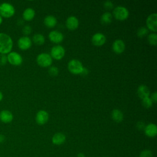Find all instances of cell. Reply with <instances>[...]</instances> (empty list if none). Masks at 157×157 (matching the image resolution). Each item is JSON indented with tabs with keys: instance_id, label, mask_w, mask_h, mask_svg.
Segmentation results:
<instances>
[{
	"instance_id": "cell-1",
	"label": "cell",
	"mask_w": 157,
	"mask_h": 157,
	"mask_svg": "<svg viewBox=\"0 0 157 157\" xmlns=\"http://www.w3.org/2000/svg\"><path fill=\"white\" fill-rule=\"evenodd\" d=\"M13 47V40L6 33H0V53L6 55L10 53Z\"/></svg>"
},
{
	"instance_id": "cell-2",
	"label": "cell",
	"mask_w": 157,
	"mask_h": 157,
	"mask_svg": "<svg viewBox=\"0 0 157 157\" xmlns=\"http://www.w3.org/2000/svg\"><path fill=\"white\" fill-rule=\"evenodd\" d=\"M15 12V8L12 4L9 2H2L0 4V15L4 18H10Z\"/></svg>"
},
{
	"instance_id": "cell-3",
	"label": "cell",
	"mask_w": 157,
	"mask_h": 157,
	"mask_svg": "<svg viewBox=\"0 0 157 157\" xmlns=\"http://www.w3.org/2000/svg\"><path fill=\"white\" fill-rule=\"evenodd\" d=\"M67 68L69 71L73 74H80L83 70L84 67L83 66L82 63L79 60L76 59H72L68 63Z\"/></svg>"
},
{
	"instance_id": "cell-4",
	"label": "cell",
	"mask_w": 157,
	"mask_h": 157,
	"mask_svg": "<svg viewBox=\"0 0 157 157\" xmlns=\"http://www.w3.org/2000/svg\"><path fill=\"white\" fill-rule=\"evenodd\" d=\"M113 13L115 18L119 20H124L129 16L128 10L125 7L121 6L116 7L113 10Z\"/></svg>"
},
{
	"instance_id": "cell-5",
	"label": "cell",
	"mask_w": 157,
	"mask_h": 157,
	"mask_svg": "<svg viewBox=\"0 0 157 157\" xmlns=\"http://www.w3.org/2000/svg\"><path fill=\"white\" fill-rule=\"evenodd\" d=\"M36 61L39 65L42 67H47L52 64V58L48 53H41L37 55Z\"/></svg>"
},
{
	"instance_id": "cell-6",
	"label": "cell",
	"mask_w": 157,
	"mask_h": 157,
	"mask_svg": "<svg viewBox=\"0 0 157 157\" xmlns=\"http://www.w3.org/2000/svg\"><path fill=\"white\" fill-rule=\"evenodd\" d=\"M7 61L13 66H19L23 62L22 56L16 52H10L7 56Z\"/></svg>"
},
{
	"instance_id": "cell-7",
	"label": "cell",
	"mask_w": 157,
	"mask_h": 157,
	"mask_svg": "<svg viewBox=\"0 0 157 157\" xmlns=\"http://www.w3.org/2000/svg\"><path fill=\"white\" fill-rule=\"evenodd\" d=\"M52 56L55 59H61L65 54V50L64 47L60 45L53 46L50 51Z\"/></svg>"
},
{
	"instance_id": "cell-8",
	"label": "cell",
	"mask_w": 157,
	"mask_h": 157,
	"mask_svg": "<svg viewBox=\"0 0 157 157\" xmlns=\"http://www.w3.org/2000/svg\"><path fill=\"white\" fill-rule=\"evenodd\" d=\"M147 28L153 32L157 31V13H153L148 15L146 20Z\"/></svg>"
},
{
	"instance_id": "cell-9",
	"label": "cell",
	"mask_w": 157,
	"mask_h": 157,
	"mask_svg": "<svg viewBox=\"0 0 157 157\" xmlns=\"http://www.w3.org/2000/svg\"><path fill=\"white\" fill-rule=\"evenodd\" d=\"M17 44L21 50H26L31 47L32 45V41L28 36H25L19 38L17 42Z\"/></svg>"
},
{
	"instance_id": "cell-10",
	"label": "cell",
	"mask_w": 157,
	"mask_h": 157,
	"mask_svg": "<svg viewBox=\"0 0 157 157\" xmlns=\"http://www.w3.org/2000/svg\"><path fill=\"white\" fill-rule=\"evenodd\" d=\"M106 40L105 35L101 33H96L91 37L92 43L96 46L102 45Z\"/></svg>"
},
{
	"instance_id": "cell-11",
	"label": "cell",
	"mask_w": 157,
	"mask_h": 157,
	"mask_svg": "<svg viewBox=\"0 0 157 157\" xmlns=\"http://www.w3.org/2000/svg\"><path fill=\"white\" fill-rule=\"evenodd\" d=\"M48 113L44 110H40L36 113V121L39 124H44L48 120Z\"/></svg>"
},
{
	"instance_id": "cell-12",
	"label": "cell",
	"mask_w": 157,
	"mask_h": 157,
	"mask_svg": "<svg viewBox=\"0 0 157 157\" xmlns=\"http://www.w3.org/2000/svg\"><path fill=\"white\" fill-rule=\"evenodd\" d=\"M13 118L12 113L7 110H3L0 112V120L4 123H10Z\"/></svg>"
},
{
	"instance_id": "cell-13",
	"label": "cell",
	"mask_w": 157,
	"mask_h": 157,
	"mask_svg": "<svg viewBox=\"0 0 157 157\" xmlns=\"http://www.w3.org/2000/svg\"><path fill=\"white\" fill-rule=\"evenodd\" d=\"M48 37L52 42L55 43H59L63 39V34L58 31L53 30L50 32Z\"/></svg>"
},
{
	"instance_id": "cell-14",
	"label": "cell",
	"mask_w": 157,
	"mask_h": 157,
	"mask_svg": "<svg viewBox=\"0 0 157 157\" xmlns=\"http://www.w3.org/2000/svg\"><path fill=\"white\" fill-rule=\"evenodd\" d=\"M78 20L77 17L74 16L69 17L66 21V25L67 28L70 30L75 29L78 26Z\"/></svg>"
},
{
	"instance_id": "cell-15",
	"label": "cell",
	"mask_w": 157,
	"mask_h": 157,
	"mask_svg": "<svg viewBox=\"0 0 157 157\" xmlns=\"http://www.w3.org/2000/svg\"><path fill=\"white\" fill-rule=\"evenodd\" d=\"M112 49L117 53H121L125 49L124 42L121 39L115 40L112 44Z\"/></svg>"
},
{
	"instance_id": "cell-16",
	"label": "cell",
	"mask_w": 157,
	"mask_h": 157,
	"mask_svg": "<svg viewBox=\"0 0 157 157\" xmlns=\"http://www.w3.org/2000/svg\"><path fill=\"white\" fill-rule=\"evenodd\" d=\"M145 134L150 137H155L157 134V127L154 123H150L144 128Z\"/></svg>"
},
{
	"instance_id": "cell-17",
	"label": "cell",
	"mask_w": 157,
	"mask_h": 157,
	"mask_svg": "<svg viewBox=\"0 0 157 157\" xmlns=\"http://www.w3.org/2000/svg\"><path fill=\"white\" fill-rule=\"evenodd\" d=\"M137 93L139 97L142 99L149 97L150 96V90L148 86L144 85H141L138 87Z\"/></svg>"
},
{
	"instance_id": "cell-18",
	"label": "cell",
	"mask_w": 157,
	"mask_h": 157,
	"mask_svg": "<svg viewBox=\"0 0 157 157\" xmlns=\"http://www.w3.org/2000/svg\"><path fill=\"white\" fill-rule=\"evenodd\" d=\"M53 144L55 145H61L66 140V136L61 132H57L53 135L52 139Z\"/></svg>"
},
{
	"instance_id": "cell-19",
	"label": "cell",
	"mask_w": 157,
	"mask_h": 157,
	"mask_svg": "<svg viewBox=\"0 0 157 157\" xmlns=\"http://www.w3.org/2000/svg\"><path fill=\"white\" fill-rule=\"evenodd\" d=\"M35 16V11L33 8H26L23 12V18L26 21L31 20Z\"/></svg>"
},
{
	"instance_id": "cell-20",
	"label": "cell",
	"mask_w": 157,
	"mask_h": 157,
	"mask_svg": "<svg viewBox=\"0 0 157 157\" xmlns=\"http://www.w3.org/2000/svg\"><path fill=\"white\" fill-rule=\"evenodd\" d=\"M44 24L49 28L54 27L57 23V20L55 17L49 15L45 17L44 18Z\"/></svg>"
},
{
	"instance_id": "cell-21",
	"label": "cell",
	"mask_w": 157,
	"mask_h": 157,
	"mask_svg": "<svg viewBox=\"0 0 157 157\" xmlns=\"http://www.w3.org/2000/svg\"><path fill=\"white\" fill-rule=\"evenodd\" d=\"M111 116L112 119L117 123H120L123 120V113L119 109L113 110L111 113Z\"/></svg>"
},
{
	"instance_id": "cell-22",
	"label": "cell",
	"mask_w": 157,
	"mask_h": 157,
	"mask_svg": "<svg viewBox=\"0 0 157 157\" xmlns=\"http://www.w3.org/2000/svg\"><path fill=\"white\" fill-rule=\"evenodd\" d=\"M112 14L110 12H106L104 13L101 17V21L104 25H107L112 21Z\"/></svg>"
},
{
	"instance_id": "cell-23",
	"label": "cell",
	"mask_w": 157,
	"mask_h": 157,
	"mask_svg": "<svg viewBox=\"0 0 157 157\" xmlns=\"http://www.w3.org/2000/svg\"><path fill=\"white\" fill-rule=\"evenodd\" d=\"M33 40L36 45H42L45 42V37L42 34L37 33L33 36Z\"/></svg>"
},
{
	"instance_id": "cell-24",
	"label": "cell",
	"mask_w": 157,
	"mask_h": 157,
	"mask_svg": "<svg viewBox=\"0 0 157 157\" xmlns=\"http://www.w3.org/2000/svg\"><path fill=\"white\" fill-rule=\"evenodd\" d=\"M148 41L150 44L156 45L157 44V34L155 33L150 34L148 36Z\"/></svg>"
},
{
	"instance_id": "cell-25",
	"label": "cell",
	"mask_w": 157,
	"mask_h": 157,
	"mask_svg": "<svg viewBox=\"0 0 157 157\" xmlns=\"http://www.w3.org/2000/svg\"><path fill=\"white\" fill-rule=\"evenodd\" d=\"M142 105L145 107V108H150L151 105H152V104H153V102L151 101V99H150V98L149 97H147V98H144L142 99Z\"/></svg>"
},
{
	"instance_id": "cell-26",
	"label": "cell",
	"mask_w": 157,
	"mask_h": 157,
	"mask_svg": "<svg viewBox=\"0 0 157 157\" xmlns=\"http://www.w3.org/2000/svg\"><path fill=\"white\" fill-rule=\"evenodd\" d=\"M148 33V29L145 27H140L138 29L137 32V35L139 37H144Z\"/></svg>"
},
{
	"instance_id": "cell-27",
	"label": "cell",
	"mask_w": 157,
	"mask_h": 157,
	"mask_svg": "<svg viewBox=\"0 0 157 157\" xmlns=\"http://www.w3.org/2000/svg\"><path fill=\"white\" fill-rule=\"evenodd\" d=\"M59 72V70L58 68L56 66H52L49 68L48 69V73L50 75H52V76H56L58 75Z\"/></svg>"
},
{
	"instance_id": "cell-28",
	"label": "cell",
	"mask_w": 157,
	"mask_h": 157,
	"mask_svg": "<svg viewBox=\"0 0 157 157\" xmlns=\"http://www.w3.org/2000/svg\"><path fill=\"white\" fill-rule=\"evenodd\" d=\"M139 157H152V152L150 150H144L141 151Z\"/></svg>"
},
{
	"instance_id": "cell-29",
	"label": "cell",
	"mask_w": 157,
	"mask_h": 157,
	"mask_svg": "<svg viewBox=\"0 0 157 157\" xmlns=\"http://www.w3.org/2000/svg\"><path fill=\"white\" fill-rule=\"evenodd\" d=\"M32 31V28L29 25H25L22 29V32L25 35H29Z\"/></svg>"
},
{
	"instance_id": "cell-30",
	"label": "cell",
	"mask_w": 157,
	"mask_h": 157,
	"mask_svg": "<svg viewBox=\"0 0 157 157\" xmlns=\"http://www.w3.org/2000/svg\"><path fill=\"white\" fill-rule=\"evenodd\" d=\"M104 6L107 9H112L113 8V4L110 1H106L104 3Z\"/></svg>"
},
{
	"instance_id": "cell-31",
	"label": "cell",
	"mask_w": 157,
	"mask_h": 157,
	"mask_svg": "<svg viewBox=\"0 0 157 157\" xmlns=\"http://www.w3.org/2000/svg\"><path fill=\"white\" fill-rule=\"evenodd\" d=\"M7 61V56L6 55L1 54V55H0V64L4 65L6 64Z\"/></svg>"
},
{
	"instance_id": "cell-32",
	"label": "cell",
	"mask_w": 157,
	"mask_h": 157,
	"mask_svg": "<svg viewBox=\"0 0 157 157\" xmlns=\"http://www.w3.org/2000/svg\"><path fill=\"white\" fill-rule=\"evenodd\" d=\"M137 127L140 130H142V129H144L145 128V124L144 123V122L142 121H139L137 123Z\"/></svg>"
},
{
	"instance_id": "cell-33",
	"label": "cell",
	"mask_w": 157,
	"mask_h": 157,
	"mask_svg": "<svg viewBox=\"0 0 157 157\" xmlns=\"http://www.w3.org/2000/svg\"><path fill=\"white\" fill-rule=\"evenodd\" d=\"M152 101V102L156 103V101H157V93L155 91L153 93H152L151 96V98H150Z\"/></svg>"
},
{
	"instance_id": "cell-34",
	"label": "cell",
	"mask_w": 157,
	"mask_h": 157,
	"mask_svg": "<svg viewBox=\"0 0 157 157\" xmlns=\"http://www.w3.org/2000/svg\"><path fill=\"white\" fill-rule=\"evenodd\" d=\"M5 136L3 134H0V143H2L5 141Z\"/></svg>"
},
{
	"instance_id": "cell-35",
	"label": "cell",
	"mask_w": 157,
	"mask_h": 157,
	"mask_svg": "<svg viewBox=\"0 0 157 157\" xmlns=\"http://www.w3.org/2000/svg\"><path fill=\"white\" fill-rule=\"evenodd\" d=\"M87 74H88V70L85 67H84L83 70L82 71V73L80 74H82V75H86Z\"/></svg>"
},
{
	"instance_id": "cell-36",
	"label": "cell",
	"mask_w": 157,
	"mask_h": 157,
	"mask_svg": "<svg viewBox=\"0 0 157 157\" xmlns=\"http://www.w3.org/2000/svg\"><path fill=\"white\" fill-rule=\"evenodd\" d=\"M77 157H85V155H84V154L82 153H78V155H77Z\"/></svg>"
},
{
	"instance_id": "cell-37",
	"label": "cell",
	"mask_w": 157,
	"mask_h": 157,
	"mask_svg": "<svg viewBox=\"0 0 157 157\" xmlns=\"http://www.w3.org/2000/svg\"><path fill=\"white\" fill-rule=\"evenodd\" d=\"M2 99H3V94H2V93L0 91V101H1L2 100Z\"/></svg>"
},
{
	"instance_id": "cell-38",
	"label": "cell",
	"mask_w": 157,
	"mask_h": 157,
	"mask_svg": "<svg viewBox=\"0 0 157 157\" xmlns=\"http://www.w3.org/2000/svg\"><path fill=\"white\" fill-rule=\"evenodd\" d=\"M2 17L0 15V25L2 24Z\"/></svg>"
}]
</instances>
